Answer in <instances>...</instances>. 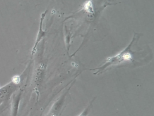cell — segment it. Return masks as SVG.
Segmentation results:
<instances>
[{"mask_svg": "<svg viewBox=\"0 0 154 116\" xmlns=\"http://www.w3.org/2000/svg\"><path fill=\"white\" fill-rule=\"evenodd\" d=\"M13 81H14V83H19V81H20V78H19L18 76H14V78H13Z\"/></svg>", "mask_w": 154, "mask_h": 116, "instance_id": "2", "label": "cell"}, {"mask_svg": "<svg viewBox=\"0 0 154 116\" xmlns=\"http://www.w3.org/2000/svg\"><path fill=\"white\" fill-rule=\"evenodd\" d=\"M92 102H93V101L91 102V104H90V105L87 107V108L85 109V110L84 111H83L79 116H87V115H88V114H89L90 111H91V108H92Z\"/></svg>", "mask_w": 154, "mask_h": 116, "instance_id": "1", "label": "cell"}]
</instances>
